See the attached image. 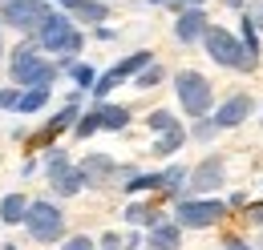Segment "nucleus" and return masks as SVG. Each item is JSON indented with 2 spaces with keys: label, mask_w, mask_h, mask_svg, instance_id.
Listing matches in <instances>:
<instances>
[{
  "label": "nucleus",
  "mask_w": 263,
  "mask_h": 250,
  "mask_svg": "<svg viewBox=\"0 0 263 250\" xmlns=\"http://www.w3.org/2000/svg\"><path fill=\"white\" fill-rule=\"evenodd\" d=\"M36 40L53 53V57H77L81 53V32H73V25H69V16H61V12H53L41 29H36Z\"/></svg>",
  "instance_id": "f257e3e1"
},
{
  "label": "nucleus",
  "mask_w": 263,
  "mask_h": 250,
  "mask_svg": "<svg viewBox=\"0 0 263 250\" xmlns=\"http://www.w3.org/2000/svg\"><path fill=\"white\" fill-rule=\"evenodd\" d=\"M25 230L36 242H61L65 238V214L53 202H29L25 210Z\"/></svg>",
  "instance_id": "f03ea898"
},
{
  "label": "nucleus",
  "mask_w": 263,
  "mask_h": 250,
  "mask_svg": "<svg viewBox=\"0 0 263 250\" xmlns=\"http://www.w3.org/2000/svg\"><path fill=\"white\" fill-rule=\"evenodd\" d=\"M8 73H12V81H16L21 89H36V85H49V81L57 77V65H49L45 57H36L33 49H16Z\"/></svg>",
  "instance_id": "7ed1b4c3"
},
{
  "label": "nucleus",
  "mask_w": 263,
  "mask_h": 250,
  "mask_svg": "<svg viewBox=\"0 0 263 250\" xmlns=\"http://www.w3.org/2000/svg\"><path fill=\"white\" fill-rule=\"evenodd\" d=\"M202 45H206V53L215 57L219 65H227V69H251V57L243 53V45L231 36L227 29H219V25H206V32H202Z\"/></svg>",
  "instance_id": "20e7f679"
},
{
  "label": "nucleus",
  "mask_w": 263,
  "mask_h": 250,
  "mask_svg": "<svg viewBox=\"0 0 263 250\" xmlns=\"http://www.w3.org/2000/svg\"><path fill=\"white\" fill-rule=\"evenodd\" d=\"M174 93L182 101V109L191 113V117H202L206 109H211V81L195 73V69H182L178 77H174Z\"/></svg>",
  "instance_id": "39448f33"
},
{
  "label": "nucleus",
  "mask_w": 263,
  "mask_h": 250,
  "mask_svg": "<svg viewBox=\"0 0 263 250\" xmlns=\"http://www.w3.org/2000/svg\"><path fill=\"white\" fill-rule=\"evenodd\" d=\"M49 16H53V8L45 0H4V8H0V20L12 25L16 32H36Z\"/></svg>",
  "instance_id": "423d86ee"
},
{
  "label": "nucleus",
  "mask_w": 263,
  "mask_h": 250,
  "mask_svg": "<svg viewBox=\"0 0 263 250\" xmlns=\"http://www.w3.org/2000/svg\"><path fill=\"white\" fill-rule=\"evenodd\" d=\"M223 214H227V206H223L219 198H186V202L178 206L174 226H178V230H206V226H215Z\"/></svg>",
  "instance_id": "0eeeda50"
},
{
  "label": "nucleus",
  "mask_w": 263,
  "mask_h": 250,
  "mask_svg": "<svg viewBox=\"0 0 263 250\" xmlns=\"http://www.w3.org/2000/svg\"><path fill=\"white\" fill-rule=\"evenodd\" d=\"M146 65H150V53H134V57H126L122 65H114L109 73H101L98 81H93V89H89V93H93V97H105L109 89H118V85H122L126 77H134V73H142Z\"/></svg>",
  "instance_id": "6e6552de"
},
{
  "label": "nucleus",
  "mask_w": 263,
  "mask_h": 250,
  "mask_svg": "<svg viewBox=\"0 0 263 250\" xmlns=\"http://www.w3.org/2000/svg\"><path fill=\"white\" fill-rule=\"evenodd\" d=\"M251 109H255V101H251L247 93L223 101V105L215 109V129H235V125H243L247 117H251Z\"/></svg>",
  "instance_id": "1a4fd4ad"
},
{
  "label": "nucleus",
  "mask_w": 263,
  "mask_h": 250,
  "mask_svg": "<svg viewBox=\"0 0 263 250\" xmlns=\"http://www.w3.org/2000/svg\"><path fill=\"white\" fill-rule=\"evenodd\" d=\"M77 170L85 174V182H89V186H98V182H105V178H114V174H118V165H114L105 154H85V161H81Z\"/></svg>",
  "instance_id": "9d476101"
},
{
  "label": "nucleus",
  "mask_w": 263,
  "mask_h": 250,
  "mask_svg": "<svg viewBox=\"0 0 263 250\" xmlns=\"http://www.w3.org/2000/svg\"><path fill=\"white\" fill-rule=\"evenodd\" d=\"M191 186H195V190H215V186H223V161H219V157H206L195 174H191Z\"/></svg>",
  "instance_id": "9b49d317"
},
{
  "label": "nucleus",
  "mask_w": 263,
  "mask_h": 250,
  "mask_svg": "<svg viewBox=\"0 0 263 250\" xmlns=\"http://www.w3.org/2000/svg\"><path fill=\"white\" fill-rule=\"evenodd\" d=\"M182 242V230L174 222H154L150 226V250H178Z\"/></svg>",
  "instance_id": "f8f14e48"
},
{
  "label": "nucleus",
  "mask_w": 263,
  "mask_h": 250,
  "mask_svg": "<svg viewBox=\"0 0 263 250\" xmlns=\"http://www.w3.org/2000/svg\"><path fill=\"white\" fill-rule=\"evenodd\" d=\"M174 32H178V40H182V45H191V40H198V36L206 32V16H202L198 8H191V12H182V16H178Z\"/></svg>",
  "instance_id": "ddd939ff"
},
{
  "label": "nucleus",
  "mask_w": 263,
  "mask_h": 250,
  "mask_svg": "<svg viewBox=\"0 0 263 250\" xmlns=\"http://www.w3.org/2000/svg\"><path fill=\"white\" fill-rule=\"evenodd\" d=\"M25 210H29V202H25L21 194H4V198H0V222H4V226H21V222H25Z\"/></svg>",
  "instance_id": "4468645a"
},
{
  "label": "nucleus",
  "mask_w": 263,
  "mask_h": 250,
  "mask_svg": "<svg viewBox=\"0 0 263 250\" xmlns=\"http://www.w3.org/2000/svg\"><path fill=\"white\" fill-rule=\"evenodd\" d=\"M93 117H98V129H126L130 109H122V105H101Z\"/></svg>",
  "instance_id": "2eb2a0df"
},
{
  "label": "nucleus",
  "mask_w": 263,
  "mask_h": 250,
  "mask_svg": "<svg viewBox=\"0 0 263 250\" xmlns=\"http://www.w3.org/2000/svg\"><path fill=\"white\" fill-rule=\"evenodd\" d=\"M45 101H49V89L36 85V89H29V93H16L12 109H16V113H36V109H45Z\"/></svg>",
  "instance_id": "dca6fc26"
},
{
  "label": "nucleus",
  "mask_w": 263,
  "mask_h": 250,
  "mask_svg": "<svg viewBox=\"0 0 263 250\" xmlns=\"http://www.w3.org/2000/svg\"><path fill=\"white\" fill-rule=\"evenodd\" d=\"M73 12H77L81 20H89V25H101V20L109 16V8H105V4H98V0H81Z\"/></svg>",
  "instance_id": "f3484780"
},
{
  "label": "nucleus",
  "mask_w": 263,
  "mask_h": 250,
  "mask_svg": "<svg viewBox=\"0 0 263 250\" xmlns=\"http://www.w3.org/2000/svg\"><path fill=\"white\" fill-rule=\"evenodd\" d=\"M53 186L61 190V194H77V190L89 186V182H85V174H81V170H73V165H69V170L61 174V178H57V182H53Z\"/></svg>",
  "instance_id": "a211bd4d"
},
{
  "label": "nucleus",
  "mask_w": 263,
  "mask_h": 250,
  "mask_svg": "<svg viewBox=\"0 0 263 250\" xmlns=\"http://www.w3.org/2000/svg\"><path fill=\"white\" fill-rule=\"evenodd\" d=\"M178 145H182V125H170V129H162V137H158L154 154H174Z\"/></svg>",
  "instance_id": "6ab92c4d"
},
{
  "label": "nucleus",
  "mask_w": 263,
  "mask_h": 250,
  "mask_svg": "<svg viewBox=\"0 0 263 250\" xmlns=\"http://www.w3.org/2000/svg\"><path fill=\"white\" fill-rule=\"evenodd\" d=\"M45 170H49V182H57V178H61V174L69 170L65 150H53V154H49V161H45Z\"/></svg>",
  "instance_id": "aec40b11"
},
{
  "label": "nucleus",
  "mask_w": 263,
  "mask_h": 250,
  "mask_svg": "<svg viewBox=\"0 0 263 250\" xmlns=\"http://www.w3.org/2000/svg\"><path fill=\"white\" fill-rule=\"evenodd\" d=\"M69 121H77V109H73V105H69V109H61V113H57L53 121L45 125V137H53V133H61V129H69Z\"/></svg>",
  "instance_id": "412c9836"
},
{
  "label": "nucleus",
  "mask_w": 263,
  "mask_h": 250,
  "mask_svg": "<svg viewBox=\"0 0 263 250\" xmlns=\"http://www.w3.org/2000/svg\"><path fill=\"white\" fill-rule=\"evenodd\" d=\"M126 218H130L134 226H154V222H162L150 206H130V210H126Z\"/></svg>",
  "instance_id": "4be33fe9"
},
{
  "label": "nucleus",
  "mask_w": 263,
  "mask_h": 250,
  "mask_svg": "<svg viewBox=\"0 0 263 250\" xmlns=\"http://www.w3.org/2000/svg\"><path fill=\"white\" fill-rule=\"evenodd\" d=\"M73 81H77L81 89H93V81H98V73H93L89 65H73Z\"/></svg>",
  "instance_id": "5701e85b"
},
{
  "label": "nucleus",
  "mask_w": 263,
  "mask_h": 250,
  "mask_svg": "<svg viewBox=\"0 0 263 250\" xmlns=\"http://www.w3.org/2000/svg\"><path fill=\"white\" fill-rule=\"evenodd\" d=\"M162 81V69L158 65H146L142 73H138V89H150V85H158Z\"/></svg>",
  "instance_id": "b1692460"
},
{
  "label": "nucleus",
  "mask_w": 263,
  "mask_h": 250,
  "mask_svg": "<svg viewBox=\"0 0 263 250\" xmlns=\"http://www.w3.org/2000/svg\"><path fill=\"white\" fill-rule=\"evenodd\" d=\"M243 53H247L251 61H255V53H259V36H255V29H251L247 20H243Z\"/></svg>",
  "instance_id": "393cba45"
},
{
  "label": "nucleus",
  "mask_w": 263,
  "mask_h": 250,
  "mask_svg": "<svg viewBox=\"0 0 263 250\" xmlns=\"http://www.w3.org/2000/svg\"><path fill=\"white\" fill-rule=\"evenodd\" d=\"M170 125H178V121H174L166 109H154V113H150V129H158V133H162V129H170Z\"/></svg>",
  "instance_id": "a878e982"
},
{
  "label": "nucleus",
  "mask_w": 263,
  "mask_h": 250,
  "mask_svg": "<svg viewBox=\"0 0 263 250\" xmlns=\"http://www.w3.org/2000/svg\"><path fill=\"white\" fill-rule=\"evenodd\" d=\"M251 29H263V0H255V4H247V16H243Z\"/></svg>",
  "instance_id": "bb28decb"
},
{
  "label": "nucleus",
  "mask_w": 263,
  "mask_h": 250,
  "mask_svg": "<svg viewBox=\"0 0 263 250\" xmlns=\"http://www.w3.org/2000/svg\"><path fill=\"white\" fill-rule=\"evenodd\" d=\"M89 133H98V117H93V113L77 121V137H89Z\"/></svg>",
  "instance_id": "cd10ccee"
},
{
  "label": "nucleus",
  "mask_w": 263,
  "mask_h": 250,
  "mask_svg": "<svg viewBox=\"0 0 263 250\" xmlns=\"http://www.w3.org/2000/svg\"><path fill=\"white\" fill-rule=\"evenodd\" d=\"M65 250H93V238H85V234H77V238H69Z\"/></svg>",
  "instance_id": "c85d7f7f"
},
{
  "label": "nucleus",
  "mask_w": 263,
  "mask_h": 250,
  "mask_svg": "<svg viewBox=\"0 0 263 250\" xmlns=\"http://www.w3.org/2000/svg\"><path fill=\"white\" fill-rule=\"evenodd\" d=\"M227 250H251V246H247V242H239V238H231V242H227Z\"/></svg>",
  "instance_id": "c756f323"
},
{
  "label": "nucleus",
  "mask_w": 263,
  "mask_h": 250,
  "mask_svg": "<svg viewBox=\"0 0 263 250\" xmlns=\"http://www.w3.org/2000/svg\"><path fill=\"white\" fill-rule=\"evenodd\" d=\"M57 4H61V8H77L81 0H57Z\"/></svg>",
  "instance_id": "7c9ffc66"
},
{
  "label": "nucleus",
  "mask_w": 263,
  "mask_h": 250,
  "mask_svg": "<svg viewBox=\"0 0 263 250\" xmlns=\"http://www.w3.org/2000/svg\"><path fill=\"white\" fill-rule=\"evenodd\" d=\"M0 250H16V246H12V242H4V246H0Z\"/></svg>",
  "instance_id": "2f4dec72"
},
{
  "label": "nucleus",
  "mask_w": 263,
  "mask_h": 250,
  "mask_svg": "<svg viewBox=\"0 0 263 250\" xmlns=\"http://www.w3.org/2000/svg\"><path fill=\"white\" fill-rule=\"evenodd\" d=\"M150 4H166V0H150Z\"/></svg>",
  "instance_id": "473e14b6"
},
{
  "label": "nucleus",
  "mask_w": 263,
  "mask_h": 250,
  "mask_svg": "<svg viewBox=\"0 0 263 250\" xmlns=\"http://www.w3.org/2000/svg\"><path fill=\"white\" fill-rule=\"evenodd\" d=\"M186 4H202V0H186Z\"/></svg>",
  "instance_id": "72a5a7b5"
},
{
  "label": "nucleus",
  "mask_w": 263,
  "mask_h": 250,
  "mask_svg": "<svg viewBox=\"0 0 263 250\" xmlns=\"http://www.w3.org/2000/svg\"><path fill=\"white\" fill-rule=\"evenodd\" d=\"M0 53H4V40H0Z\"/></svg>",
  "instance_id": "f704fd0d"
}]
</instances>
